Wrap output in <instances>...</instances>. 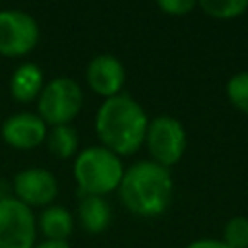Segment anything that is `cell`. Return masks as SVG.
<instances>
[{
	"label": "cell",
	"instance_id": "1",
	"mask_svg": "<svg viewBox=\"0 0 248 248\" xmlns=\"http://www.w3.org/2000/svg\"><path fill=\"white\" fill-rule=\"evenodd\" d=\"M147 124L149 120L143 107L128 93L105 99L95 114V130L103 147L118 157L132 155L143 145Z\"/></svg>",
	"mask_w": 248,
	"mask_h": 248
},
{
	"label": "cell",
	"instance_id": "2",
	"mask_svg": "<svg viewBox=\"0 0 248 248\" xmlns=\"http://www.w3.org/2000/svg\"><path fill=\"white\" fill-rule=\"evenodd\" d=\"M174 192L170 169L155 161H136L124 169L118 184L120 202L128 211L140 217H157L167 211Z\"/></svg>",
	"mask_w": 248,
	"mask_h": 248
},
{
	"label": "cell",
	"instance_id": "3",
	"mask_svg": "<svg viewBox=\"0 0 248 248\" xmlns=\"http://www.w3.org/2000/svg\"><path fill=\"white\" fill-rule=\"evenodd\" d=\"M122 174L120 157L103 145H89L76 155L74 178L81 196H105L118 190Z\"/></svg>",
	"mask_w": 248,
	"mask_h": 248
},
{
	"label": "cell",
	"instance_id": "4",
	"mask_svg": "<svg viewBox=\"0 0 248 248\" xmlns=\"http://www.w3.org/2000/svg\"><path fill=\"white\" fill-rule=\"evenodd\" d=\"M83 105V91L79 83L72 78L60 76L43 85V91L37 97L39 116L45 124L64 126L70 124Z\"/></svg>",
	"mask_w": 248,
	"mask_h": 248
},
{
	"label": "cell",
	"instance_id": "5",
	"mask_svg": "<svg viewBox=\"0 0 248 248\" xmlns=\"http://www.w3.org/2000/svg\"><path fill=\"white\" fill-rule=\"evenodd\" d=\"M151 161L170 169L186 151V130L182 122L169 114H159L149 120L145 141Z\"/></svg>",
	"mask_w": 248,
	"mask_h": 248
},
{
	"label": "cell",
	"instance_id": "6",
	"mask_svg": "<svg viewBox=\"0 0 248 248\" xmlns=\"http://www.w3.org/2000/svg\"><path fill=\"white\" fill-rule=\"evenodd\" d=\"M37 244V217L14 196L0 200V248H33Z\"/></svg>",
	"mask_w": 248,
	"mask_h": 248
},
{
	"label": "cell",
	"instance_id": "7",
	"mask_svg": "<svg viewBox=\"0 0 248 248\" xmlns=\"http://www.w3.org/2000/svg\"><path fill=\"white\" fill-rule=\"evenodd\" d=\"M37 19L17 8H0V54L16 58L31 52L39 43Z\"/></svg>",
	"mask_w": 248,
	"mask_h": 248
},
{
	"label": "cell",
	"instance_id": "8",
	"mask_svg": "<svg viewBox=\"0 0 248 248\" xmlns=\"http://www.w3.org/2000/svg\"><path fill=\"white\" fill-rule=\"evenodd\" d=\"M12 190L14 198L27 207H48L58 194V182L50 170L31 167L14 176Z\"/></svg>",
	"mask_w": 248,
	"mask_h": 248
},
{
	"label": "cell",
	"instance_id": "9",
	"mask_svg": "<svg viewBox=\"0 0 248 248\" xmlns=\"http://www.w3.org/2000/svg\"><path fill=\"white\" fill-rule=\"evenodd\" d=\"M85 79L91 91L97 95L110 99L118 93H122L124 81H126V70L122 62L112 54H97L91 58L85 70Z\"/></svg>",
	"mask_w": 248,
	"mask_h": 248
},
{
	"label": "cell",
	"instance_id": "10",
	"mask_svg": "<svg viewBox=\"0 0 248 248\" xmlns=\"http://www.w3.org/2000/svg\"><path fill=\"white\" fill-rule=\"evenodd\" d=\"M2 140L16 149H35L46 138V124L35 112H16L2 122Z\"/></svg>",
	"mask_w": 248,
	"mask_h": 248
},
{
	"label": "cell",
	"instance_id": "11",
	"mask_svg": "<svg viewBox=\"0 0 248 248\" xmlns=\"http://www.w3.org/2000/svg\"><path fill=\"white\" fill-rule=\"evenodd\" d=\"M78 219L85 232L101 234L108 229L112 211L105 196H81L78 205Z\"/></svg>",
	"mask_w": 248,
	"mask_h": 248
},
{
	"label": "cell",
	"instance_id": "12",
	"mask_svg": "<svg viewBox=\"0 0 248 248\" xmlns=\"http://www.w3.org/2000/svg\"><path fill=\"white\" fill-rule=\"evenodd\" d=\"M8 87L16 101L29 103L43 91V70L33 62L19 64L12 74Z\"/></svg>",
	"mask_w": 248,
	"mask_h": 248
},
{
	"label": "cell",
	"instance_id": "13",
	"mask_svg": "<svg viewBox=\"0 0 248 248\" xmlns=\"http://www.w3.org/2000/svg\"><path fill=\"white\" fill-rule=\"evenodd\" d=\"M37 229L45 236V240L68 242L74 231V217L62 205H48L41 211L37 219Z\"/></svg>",
	"mask_w": 248,
	"mask_h": 248
},
{
	"label": "cell",
	"instance_id": "14",
	"mask_svg": "<svg viewBox=\"0 0 248 248\" xmlns=\"http://www.w3.org/2000/svg\"><path fill=\"white\" fill-rule=\"evenodd\" d=\"M45 141H46L48 151L54 157H58V159H70V157H76L78 155L79 138H78V132L70 124L52 126V130L46 132Z\"/></svg>",
	"mask_w": 248,
	"mask_h": 248
},
{
	"label": "cell",
	"instance_id": "15",
	"mask_svg": "<svg viewBox=\"0 0 248 248\" xmlns=\"http://www.w3.org/2000/svg\"><path fill=\"white\" fill-rule=\"evenodd\" d=\"M198 6L215 19H234L248 10V0H202Z\"/></svg>",
	"mask_w": 248,
	"mask_h": 248
},
{
	"label": "cell",
	"instance_id": "16",
	"mask_svg": "<svg viewBox=\"0 0 248 248\" xmlns=\"http://www.w3.org/2000/svg\"><path fill=\"white\" fill-rule=\"evenodd\" d=\"M229 248H248V217L234 215L223 227V238Z\"/></svg>",
	"mask_w": 248,
	"mask_h": 248
},
{
	"label": "cell",
	"instance_id": "17",
	"mask_svg": "<svg viewBox=\"0 0 248 248\" xmlns=\"http://www.w3.org/2000/svg\"><path fill=\"white\" fill-rule=\"evenodd\" d=\"M227 97L234 108L248 114V70L236 72L227 81Z\"/></svg>",
	"mask_w": 248,
	"mask_h": 248
},
{
	"label": "cell",
	"instance_id": "18",
	"mask_svg": "<svg viewBox=\"0 0 248 248\" xmlns=\"http://www.w3.org/2000/svg\"><path fill=\"white\" fill-rule=\"evenodd\" d=\"M196 6H198V2H194V0H159L157 2V8L169 16H186Z\"/></svg>",
	"mask_w": 248,
	"mask_h": 248
},
{
	"label": "cell",
	"instance_id": "19",
	"mask_svg": "<svg viewBox=\"0 0 248 248\" xmlns=\"http://www.w3.org/2000/svg\"><path fill=\"white\" fill-rule=\"evenodd\" d=\"M184 248H229V246L217 238H198V240L186 244Z\"/></svg>",
	"mask_w": 248,
	"mask_h": 248
},
{
	"label": "cell",
	"instance_id": "20",
	"mask_svg": "<svg viewBox=\"0 0 248 248\" xmlns=\"http://www.w3.org/2000/svg\"><path fill=\"white\" fill-rule=\"evenodd\" d=\"M33 248H70L68 242H54V240H43L39 244H35Z\"/></svg>",
	"mask_w": 248,
	"mask_h": 248
}]
</instances>
